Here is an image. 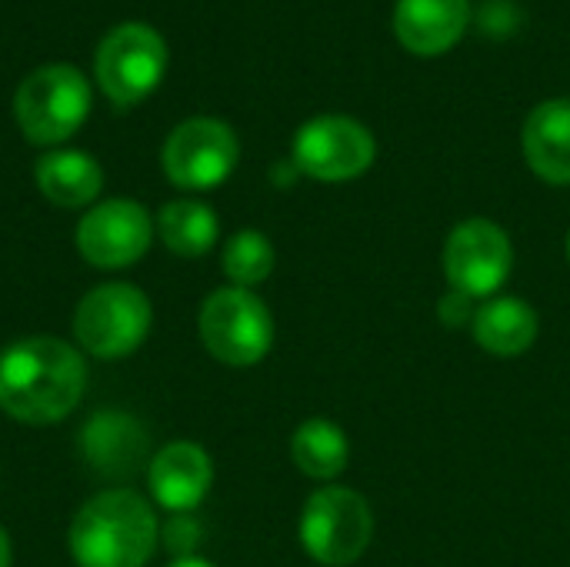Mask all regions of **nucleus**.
Wrapping results in <instances>:
<instances>
[{
    "label": "nucleus",
    "instance_id": "1",
    "mask_svg": "<svg viewBox=\"0 0 570 567\" xmlns=\"http://www.w3.org/2000/svg\"><path fill=\"white\" fill-rule=\"evenodd\" d=\"M83 391L87 361L60 338H20L0 351V411L20 424H60L73 414Z\"/></svg>",
    "mask_w": 570,
    "mask_h": 567
},
{
    "label": "nucleus",
    "instance_id": "2",
    "mask_svg": "<svg viewBox=\"0 0 570 567\" xmlns=\"http://www.w3.org/2000/svg\"><path fill=\"white\" fill-rule=\"evenodd\" d=\"M160 525L144 495L107 488L80 505L67 548L77 567H147L157 551Z\"/></svg>",
    "mask_w": 570,
    "mask_h": 567
},
{
    "label": "nucleus",
    "instance_id": "3",
    "mask_svg": "<svg viewBox=\"0 0 570 567\" xmlns=\"http://www.w3.org/2000/svg\"><path fill=\"white\" fill-rule=\"evenodd\" d=\"M150 297L127 281H107L90 287L73 307V338L80 351L100 361L130 358L150 334Z\"/></svg>",
    "mask_w": 570,
    "mask_h": 567
},
{
    "label": "nucleus",
    "instance_id": "4",
    "mask_svg": "<svg viewBox=\"0 0 570 567\" xmlns=\"http://www.w3.org/2000/svg\"><path fill=\"white\" fill-rule=\"evenodd\" d=\"M90 114V84L70 63H47L23 77L13 94L17 127L30 144L50 147L73 137Z\"/></svg>",
    "mask_w": 570,
    "mask_h": 567
},
{
    "label": "nucleus",
    "instance_id": "5",
    "mask_svg": "<svg viewBox=\"0 0 570 567\" xmlns=\"http://www.w3.org/2000/svg\"><path fill=\"white\" fill-rule=\"evenodd\" d=\"M207 354L227 368H254L274 348V314L247 287H217L197 314Z\"/></svg>",
    "mask_w": 570,
    "mask_h": 567
},
{
    "label": "nucleus",
    "instance_id": "6",
    "mask_svg": "<svg viewBox=\"0 0 570 567\" xmlns=\"http://www.w3.org/2000/svg\"><path fill=\"white\" fill-rule=\"evenodd\" d=\"M301 545L324 567H351L374 538V511L364 495L341 485L317 488L301 511Z\"/></svg>",
    "mask_w": 570,
    "mask_h": 567
},
{
    "label": "nucleus",
    "instance_id": "7",
    "mask_svg": "<svg viewBox=\"0 0 570 567\" xmlns=\"http://www.w3.org/2000/svg\"><path fill=\"white\" fill-rule=\"evenodd\" d=\"M514 271L511 234L491 217L461 221L444 241V277L454 294L481 304L498 297Z\"/></svg>",
    "mask_w": 570,
    "mask_h": 567
},
{
    "label": "nucleus",
    "instance_id": "8",
    "mask_svg": "<svg viewBox=\"0 0 570 567\" xmlns=\"http://www.w3.org/2000/svg\"><path fill=\"white\" fill-rule=\"evenodd\" d=\"M291 150L297 174L321 184H344L371 170L377 140L357 117L321 114L297 127Z\"/></svg>",
    "mask_w": 570,
    "mask_h": 567
},
{
    "label": "nucleus",
    "instance_id": "9",
    "mask_svg": "<svg viewBox=\"0 0 570 567\" xmlns=\"http://www.w3.org/2000/svg\"><path fill=\"white\" fill-rule=\"evenodd\" d=\"M97 84L117 107H134L147 100L167 70V43L147 23L114 27L94 57Z\"/></svg>",
    "mask_w": 570,
    "mask_h": 567
},
{
    "label": "nucleus",
    "instance_id": "10",
    "mask_svg": "<svg viewBox=\"0 0 570 567\" xmlns=\"http://www.w3.org/2000/svg\"><path fill=\"white\" fill-rule=\"evenodd\" d=\"M160 160L174 187L210 190L234 174L240 160V140L230 124L217 117H190L170 130Z\"/></svg>",
    "mask_w": 570,
    "mask_h": 567
},
{
    "label": "nucleus",
    "instance_id": "11",
    "mask_svg": "<svg viewBox=\"0 0 570 567\" xmlns=\"http://www.w3.org/2000/svg\"><path fill=\"white\" fill-rule=\"evenodd\" d=\"M154 217L144 204L127 201V197H110L104 204H94L77 231V251L90 267L100 271H120L137 264L150 244H154Z\"/></svg>",
    "mask_w": 570,
    "mask_h": 567
},
{
    "label": "nucleus",
    "instance_id": "12",
    "mask_svg": "<svg viewBox=\"0 0 570 567\" xmlns=\"http://www.w3.org/2000/svg\"><path fill=\"white\" fill-rule=\"evenodd\" d=\"M214 485V461L194 441H170L147 465V491L157 508L190 515L204 505Z\"/></svg>",
    "mask_w": 570,
    "mask_h": 567
},
{
    "label": "nucleus",
    "instance_id": "13",
    "mask_svg": "<svg viewBox=\"0 0 570 567\" xmlns=\"http://www.w3.org/2000/svg\"><path fill=\"white\" fill-rule=\"evenodd\" d=\"M80 454L97 475L110 481H127L144 465H150V438L134 414L97 411L80 428Z\"/></svg>",
    "mask_w": 570,
    "mask_h": 567
},
{
    "label": "nucleus",
    "instance_id": "14",
    "mask_svg": "<svg viewBox=\"0 0 570 567\" xmlns=\"http://www.w3.org/2000/svg\"><path fill=\"white\" fill-rule=\"evenodd\" d=\"M471 23L468 0H397L394 33L404 50L417 57L448 53Z\"/></svg>",
    "mask_w": 570,
    "mask_h": 567
},
{
    "label": "nucleus",
    "instance_id": "15",
    "mask_svg": "<svg viewBox=\"0 0 570 567\" xmlns=\"http://www.w3.org/2000/svg\"><path fill=\"white\" fill-rule=\"evenodd\" d=\"M528 167L554 187L570 184V100L554 97L538 104L521 130Z\"/></svg>",
    "mask_w": 570,
    "mask_h": 567
},
{
    "label": "nucleus",
    "instance_id": "16",
    "mask_svg": "<svg viewBox=\"0 0 570 567\" xmlns=\"http://www.w3.org/2000/svg\"><path fill=\"white\" fill-rule=\"evenodd\" d=\"M471 331L478 348L491 358H521L534 348L541 334V317L524 297L498 294L478 304Z\"/></svg>",
    "mask_w": 570,
    "mask_h": 567
},
{
    "label": "nucleus",
    "instance_id": "17",
    "mask_svg": "<svg viewBox=\"0 0 570 567\" xmlns=\"http://www.w3.org/2000/svg\"><path fill=\"white\" fill-rule=\"evenodd\" d=\"M37 187L40 194L67 211L87 207L104 190V170L100 164L83 150H50L37 160Z\"/></svg>",
    "mask_w": 570,
    "mask_h": 567
},
{
    "label": "nucleus",
    "instance_id": "18",
    "mask_svg": "<svg viewBox=\"0 0 570 567\" xmlns=\"http://www.w3.org/2000/svg\"><path fill=\"white\" fill-rule=\"evenodd\" d=\"M291 461L311 481H337L351 465V441L337 421L311 418L291 438Z\"/></svg>",
    "mask_w": 570,
    "mask_h": 567
},
{
    "label": "nucleus",
    "instance_id": "19",
    "mask_svg": "<svg viewBox=\"0 0 570 567\" xmlns=\"http://www.w3.org/2000/svg\"><path fill=\"white\" fill-rule=\"evenodd\" d=\"M160 244L177 254V257H204L217 237H220V221L210 204L194 201V197H177L167 201L154 221Z\"/></svg>",
    "mask_w": 570,
    "mask_h": 567
},
{
    "label": "nucleus",
    "instance_id": "20",
    "mask_svg": "<svg viewBox=\"0 0 570 567\" xmlns=\"http://www.w3.org/2000/svg\"><path fill=\"white\" fill-rule=\"evenodd\" d=\"M274 264H277V254H274L271 237L261 231H250V227L237 231L224 244V254H220V267H224L227 281L234 287H247V291L264 284L274 274Z\"/></svg>",
    "mask_w": 570,
    "mask_h": 567
},
{
    "label": "nucleus",
    "instance_id": "21",
    "mask_svg": "<svg viewBox=\"0 0 570 567\" xmlns=\"http://www.w3.org/2000/svg\"><path fill=\"white\" fill-rule=\"evenodd\" d=\"M160 538L174 558H190L200 541V525L190 515H170V525L160 531Z\"/></svg>",
    "mask_w": 570,
    "mask_h": 567
},
{
    "label": "nucleus",
    "instance_id": "22",
    "mask_svg": "<svg viewBox=\"0 0 570 567\" xmlns=\"http://www.w3.org/2000/svg\"><path fill=\"white\" fill-rule=\"evenodd\" d=\"M438 311H441V317H444L451 328H458V324H464V321H474V311H478V304L451 291V294L441 301V307H438Z\"/></svg>",
    "mask_w": 570,
    "mask_h": 567
},
{
    "label": "nucleus",
    "instance_id": "23",
    "mask_svg": "<svg viewBox=\"0 0 570 567\" xmlns=\"http://www.w3.org/2000/svg\"><path fill=\"white\" fill-rule=\"evenodd\" d=\"M10 558H13L10 535H7V531H3V525H0V567H10Z\"/></svg>",
    "mask_w": 570,
    "mask_h": 567
},
{
    "label": "nucleus",
    "instance_id": "24",
    "mask_svg": "<svg viewBox=\"0 0 570 567\" xmlns=\"http://www.w3.org/2000/svg\"><path fill=\"white\" fill-rule=\"evenodd\" d=\"M167 567H214L210 561H204V558H197V555H190V558H174Z\"/></svg>",
    "mask_w": 570,
    "mask_h": 567
},
{
    "label": "nucleus",
    "instance_id": "25",
    "mask_svg": "<svg viewBox=\"0 0 570 567\" xmlns=\"http://www.w3.org/2000/svg\"><path fill=\"white\" fill-rule=\"evenodd\" d=\"M568 264H570V231H568Z\"/></svg>",
    "mask_w": 570,
    "mask_h": 567
}]
</instances>
